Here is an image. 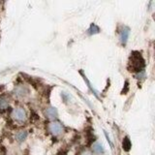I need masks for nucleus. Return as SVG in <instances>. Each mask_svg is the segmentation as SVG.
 I'll return each instance as SVG.
<instances>
[{
  "label": "nucleus",
  "mask_w": 155,
  "mask_h": 155,
  "mask_svg": "<svg viewBox=\"0 0 155 155\" xmlns=\"http://www.w3.org/2000/svg\"><path fill=\"white\" fill-rule=\"evenodd\" d=\"M137 54H135V52L131 53L132 54V62H130L131 64H132V69L133 71H137V72H140L142 71V69L144 67V60L143 59L142 55H140V53L136 51Z\"/></svg>",
  "instance_id": "1"
},
{
  "label": "nucleus",
  "mask_w": 155,
  "mask_h": 155,
  "mask_svg": "<svg viewBox=\"0 0 155 155\" xmlns=\"http://www.w3.org/2000/svg\"><path fill=\"white\" fill-rule=\"evenodd\" d=\"M13 117L16 119L18 122H22L26 118V114L25 110L22 108H18L13 111Z\"/></svg>",
  "instance_id": "2"
},
{
  "label": "nucleus",
  "mask_w": 155,
  "mask_h": 155,
  "mask_svg": "<svg viewBox=\"0 0 155 155\" xmlns=\"http://www.w3.org/2000/svg\"><path fill=\"white\" fill-rule=\"evenodd\" d=\"M48 129H50L51 133L54 136L60 135L63 131V127L59 122H51L50 126H48Z\"/></svg>",
  "instance_id": "3"
},
{
  "label": "nucleus",
  "mask_w": 155,
  "mask_h": 155,
  "mask_svg": "<svg viewBox=\"0 0 155 155\" xmlns=\"http://www.w3.org/2000/svg\"><path fill=\"white\" fill-rule=\"evenodd\" d=\"M129 34H130V29L127 26H123L121 28V30L119 32V40L121 42L122 45H125L126 42L128 40V37H129Z\"/></svg>",
  "instance_id": "4"
},
{
  "label": "nucleus",
  "mask_w": 155,
  "mask_h": 155,
  "mask_svg": "<svg viewBox=\"0 0 155 155\" xmlns=\"http://www.w3.org/2000/svg\"><path fill=\"white\" fill-rule=\"evenodd\" d=\"M46 115L48 116V118L50 119H54L57 117L58 111L55 108H48L46 110Z\"/></svg>",
  "instance_id": "5"
},
{
  "label": "nucleus",
  "mask_w": 155,
  "mask_h": 155,
  "mask_svg": "<svg viewBox=\"0 0 155 155\" xmlns=\"http://www.w3.org/2000/svg\"><path fill=\"white\" fill-rule=\"evenodd\" d=\"M92 149H93V151L97 154H103L104 153V147L103 145H102L101 143H93V145H92Z\"/></svg>",
  "instance_id": "6"
},
{
  "label": "nucleus",
  "mask_w": 155,
  "mask_h": 155,
  "mask_svg": "<svg viewBox=\"0 0 155 155\" xmlns=\"http://www.w3.org/2000/svg\"><path fill=\"white\" fill-rule=\"evenodd\" d=\"M27 93V89L25 88V87L23 86H18L15 88V94H16L17 96L18 97H21V96H24Z\"/></svg>",
  "instance_id": "7"
},
{
  "label": "nucleus",
  "mask_w": 155,
  "mask_h": 155,
  "mask_svg": "<svg viewBox=\"0 0 155 155\" xmlns=\"http://www.w3.org/2000/svg\"><path fill=\"white\" fill-rule=\"evenodd\" d=\"M27 138V132L26 131H19V132L16 135V139L18 142L21 143Z\"/></svg>",
  "instance_id": "8"
},
{
  "label": "nucleus",
  "mask_w": 155,
  "mask_h": 155,
  "mask_svg": "<svg viewBox=\"0 0 155 155\" xmlns=\"http://www.w3.org/2000/svg\"><path fill=\"white\" fill-rule=\"evenodd\" d=\"M131 147H132V144H131V140H129L128 137H125L124 140H123V143H122V147L125 151H129L131 149Z\"/></svg>",
  "instance_id": "9"
},
{
  "label": "nucleus",
  "mask_w": 155,
  "mask_h": 155,
  "mask_svg": "<svg viewBox=\"0 0 155 155\" xmlns=\"http://www.w3.org/2000/svg\"><path fill=\"white\" fill-rule=\"evenodd\" d=\"M9 106V102L6 97H0V110H5L7 109Z\"/></svg>",
  "instance_id": "10"
},
{
  "label": "nucleus",
  "mask_w": 155,
  "mask_h": 155,
  "mask_svg": "<svg viewBox=\"0 0 155 155\" xmlns=\"http://www.w3.org/2000/svg\"><path fill=\"white\" fill-rule=\"evenodd\" d=\"M100 32V28L96 25V24H91L89 29H88V34H90V35H92V34H97Z\"/></svg>",
  "instance_id": "11"
},
{
  "label": "nucleus",
  "mask_w": 155,
  "mask_h": 155,
  "mask_svg": "<svg viewBox=\"0 0 155 155\" xmlns=\"http://www.w3.org/2000/svg\"><path fill=\"white\" fill-rule=\"evenodd\" d=\"M81 155H92V153L89 152V151H84V152H82Z\"/></svg>",
  "instance_id": "12"
}]
</instances>
